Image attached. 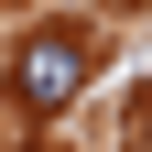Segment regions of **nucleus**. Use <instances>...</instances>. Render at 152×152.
<instances>
[{
  "instance_id": "nucleus-1",
  "label": "nucleus",
  "mask_w": 152,
  "mask_h": 152,
  "mask_svg": "<svg viewBox=\"0 0 152 152\" xmlns=\"http://www.w3.org/2000/svg\"><path fill=\"white\" fill-rule=\"evenodd\" d=\"M87 76H98V44H87L76 22H44L22 54H11V98H22L33 120H54V109H65L76 87H87Z\"/></svg>"
}]
</instances>
